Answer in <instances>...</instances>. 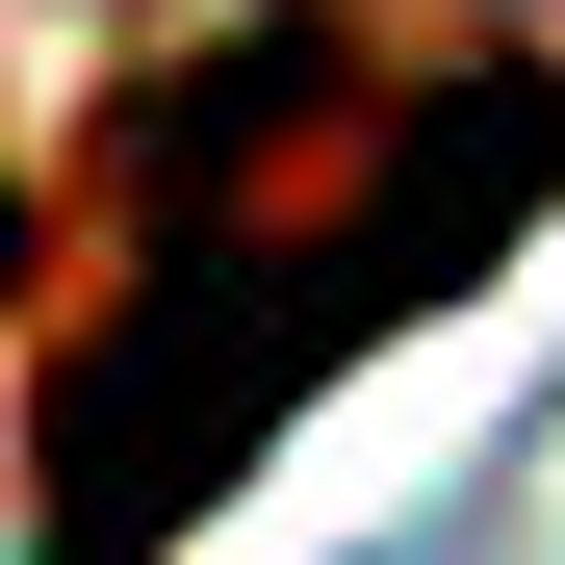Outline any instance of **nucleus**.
<instances>
[{
  "label": "nucleus",
  "instance_id": "nucleus-1",
  "mask_svg": "<svg viewBox=\"0 0 565 565\" xmlns=\"http://www.w3.org/2000/svg\"><path fill=\"white\" fill-rule=\"evenodd\" d=\"M565 206V52H360V0H257L129 104V309L26 412V565H180L360 334L462 309Z\"/></svg>",
  "mask_w": 565,
  "mask_h": 565
},
{
  "label": "nucleus",
  "instance_id": "nucleus-2",
  "mask_svg": "<svg viewBox=\"0 0 565 565\" xmlns=\"http://www.w3.org/2000/svg\"><path fill=\"white\" fill-rule=\"evenodd\" d=\"M0 282H26V180H0Z\"/></svg>",
  "mask_w": 565,
  "mask_h": 565
}]
</instances>
